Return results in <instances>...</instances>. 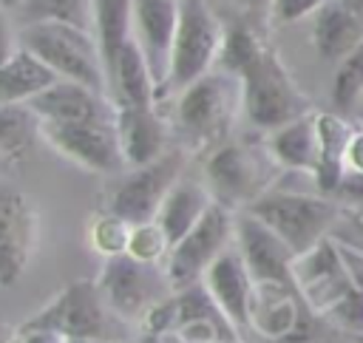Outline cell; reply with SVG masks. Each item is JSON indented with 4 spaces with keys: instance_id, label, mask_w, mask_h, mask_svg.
<instances>
[{
    "instance_id": "cell-1",
    "label": "cell",
    "mask_w": 363,
    "mask_h": 343,
    "mask_svg": "<svg viewBox=\"0 0 363 343\" xmlns=\"http://www.w3.org/2000/svg\"><path fill=\"white\" fill-rule=\"evenodd\" d=\"M244 210L261 218L269 230H275L298 255L320 244L323 238H332L346 207L335 196H326L320 190L272 184Z\"/></svg>"
},
{
    "instance_id": "cell-2",
    "label": "cell",
    "mask_w": 363,
    "mask_h": 343,
    "mask_svg": "<svg viewBox=\"0 0 363 343\" xmlns=\"http://www.w3.org/2000/svg\"><path fill=\"white\" fill-rule=\"evenodd\" d=\"M241 116V79L224 68H213L176 94L170 128L190 145H221L233 122Z\"/></svg>"
},
{
    "instance_id": "cell-3",
    "label": "cell",
    "mask_w": 363,
    "mask_h": 343,
    "mask_svg": "<svg viewBox=\"0 0 363 343\" xmlns=\"http://www.w3.org/2000/svg\"><path fill=\"white\" fill-rule=\"evenodd\" d=\"M17 37L20 45L34 51L60 79L108 94V74L94 31L68 23H28L17 28Z\"/></svg>"
},
{
    "instance_id": "cell-4",
    "label": "cell",
    "mask_w": 363,
    "mask_h": 343,
    "mask_svg": "<svg viewBox=\"0 0 363 343\" xmlns=\"http://www.w3.org/2000/svg\"><path fill=\"white\" fill-rule=\"evenodd\" d=\"M238 79H241V116L264 133L309 111V102L295 85L292 74L286 71L281 57L267 45L238 74Z\"/></svg>"
},
{
    "instance_id": "cell-5",
    "label": "cell",
    "mask_w": 363,
    "mask_h": 343,
    "mask_svg": "<svg viewBox=\"0 0 363 343\" xmlns=\"http://www.w3.org/2000/svg\"><path fill=\"white\" fill-rule=\"evenodd\" d=\"M227 28L207 0H179V26L170 54V71L164 82V94H179L207 71L218 65L221 45Z\"/></svg>"
},
{
    "instance_id": "cell-6",
    "label": "cell",
    "mask_w": 363,
    "mask_h": 343,
    "mask_svg": "<svg viewBox=\"0 0 363 343\" xmlns=\"http://www.w3.org/2000/svg\"><path fill=\"white\" fill-rule=\"evenodd\" d=\"M275 170L278 167L264 147L258 150L241 142H221L204 162V184L216 201L244 210L272 187Z\"/></svg>"
},
{
    "instance_id": "cell-7",
    "label": "cell",
    "mask_w": 363,
    "mask_h": 343,
    "mask_svg": "<svg viewBox=\"0 0 363 343\" xmlns=\"http://www.w3.org/2000/svg\"><path fill=\"white\" fill-rule=\"evenodd\" d=\"M235 213L238 210H233L221 201H213L210 210L204 213V218L182 241H176L170 247L162 269H164V281L170 283L173 292L201 283L210 264L235 244Z\"/></svg>"
},
{
    "instance_id": "cell-8",
    "label": "cell",
    "mask_w": 363,
    "mask_h": 343,
    "mask_svg": "<svg viewBox=\"0 0 363 343\" xmlns=\"http://www.w3.org/2000/svg\"><path fill=\"white\" fill-rule=\"evenodd\" d=\"M105 298L96 286V278H79L62 286L43 309H37L20 329H48L71 343L102 340L105 334Z\"/></svg>"
},
{
    "instance_id": "cell-9",
    "label": "cell",
    "mask_w": 363,
    "mask_h": 343,
    "mask_svg": "<svg viewBox=\"0 0 363 343\" xmlns=\"http://www.w3.org/2000/svg\"><path fill=\"white\" fill-rule=\"evenodd\" d=\"M40 142L65 162L88 173H116L125 167L116 122H51L40 119Z\"/></svg>"
},
{
    "instance_id": "cell-10",
    "label": "cell",
    "mask_w": 363,
    "mask_h": 343,
    "mask_svg": "<svg viewBox=\"0 0 363 343\" xmlns=\"http://www.w3.org/2000/svg\"><path fill=\"white\" fill-rule=\"evenodd\" d=\"M182 153L179 150H167L164 156H159L150 164L142 167H130L108 193V204L105 210L122 215L128 224H145L153 221L164 196L170 193V187L182 179Z\"/></svg>"
},
{
    "instance_id": "cell-11",
    "label": "cell",
    "mask_w": 363,
    "mask_h": 343,
    "mask_svg": "<svg viewBox=\"0 0 363 343\" xmlns=\"http://www.w3.org/2000/svg\"><path fill=\"white\" fill-rule=\"evenodd\" d=\"M40 241V210L37 201L0 181V289H9L28 269Z\"/></svg>"
},
{
    "instance_id": "cell-12",
    "label": "cell",
    "mask_w": 363,
    "mask_h": 343,
    "mask_svg": "<svg viewBox=\"0 0 363 343\" xmlns=\"http://www.w3.org/2000/svg\"><path fill=\"white\" fill-rule=\"evenodd\" d=\"M159 278L164 269L159 264H142L133 255H111L102 261L96 275V286L105 298V306L122 320H142V315L162 300L159 298Z\"/></svg>"
},
{
    "instance_id": "cell-13",
    "label": "cell",
    "mask_w": 363,
    "mask_h": 343,
    "mask_svg": "<svg viewBox=\"0 0 363 343\" xmlns=\"http://www.w3.org/2000/svg\"><path fill=\"white\" fill-rule=\"evenodd\" d=\"M292 283L303 298L306 309L315 315H329L354 289L335 238H323L320 244L295 255Z\"/></svg>"
},
{
    "instance_id": "cell-14",
    "label": "cell",
    "mask_w": 363,
    "mask_h": 343,
    "mask_svg": "<svg viewBox=\"0 0 363 343\" xmlns=\"http://www.w3.org/2000/svg\"><path fill=\"white\" fill-rule=\"evenodd\" d=\"M235 249L255 283H292L295 249L247 210L235 213Z\"/></svg>"
},
{
    "instance_id": "cell-15",
    "label": "cell",
    "mask_w": 363,
    "mask_h": 343,
    "mask_svg": "<svg viewBox=\"0 0 363 343\" xmlns=\"http://www.w3.org/2000/svg\"><path fill=\"white\" fill-rule=\"evenodd\" d=\"M176 26H179V0H133L130 37L153 71V79L159 85V99L170 71Z\"/></svg>"
},
{
    "instance_id": "cell-16",
    "label": "cell",
    "mask_w": 363,
    "mask_h": 343,
    "mask_svg": "<svg viewBox=\"0 0 363 343\" xmlns=\"http://www.w3.org/2000/svg\"><path fill=\"white\" fill-rule=\"evenodd\" d=\"M303 312L309 309L295 283H255L247 329L267 343H292L303 329Z\"/></svg>"
},
{
    "instance_id": "cell-17",
    "label": "cell",
    "mask_w": 363,
    "mask_h": 343,
    "mask_svg": "<svg viewBox=\"0 0 363 343\" xmlns=\"http://www.w3.org/2000/svg\"><path fill=\"white\" fill-rule=\"evenodd\" d=\"M201 286L207 289L210 300L218 306V312L230 320L233 329H247L255 278L250 275L235 244L210 264V269L201 278Z\"/></svg>"
},
{
    "instance_id": "cell-18",
    "label": "cell",
    "mask_w": 363,
    "mask_h": 343,
    "mask_svg": "<svg viewBox=\"0 0 363 343\" xmlns=\"http://www.w3.org/2000/svg\"><path fill=\"white\" fill-rule=\"evenodd\" d=\"M28 105L40 119L51 122H116V105L108 94L71 79H57Z\"/></svg>"
},
{
    "instance_id": "cell-19",
    "label": "cell",
    "mask_w": 363,
    "mask_h": 343,
    "mask_svg": "<svg viewBox=\"0 0 363 343\" xmlns=\"http://www.w3.org/2000/svg\"><path fill=\"white\" fill-rule=\"evenodd\" d=\"M264 150L284 173H309L315 176L318 156H320V130H318V113L306 111L292 122H284L272 130H267Z\"/></svg>"
},
{
    "instance_id": "cell-20",
    "label": "cell",
    "mask_w": 363,
    "mask_h": 343,
    "mask_svg": "<svg viewBox=\"0 0 363 343\" xmlns=\"http://www.w3.org/2000/svg\"><path fill=\"white\" fill-rule=\"evenodd\" d=\"M116 136L122 159L128 167H142L167 153L170 122L156 113V105L147 108H116Z\"/></svg>"
},
{
    "instance_id": "cell-21",
    "label": "cell",
    "mask_w": 363,
    "mask_h": 343,
    "mask_svg": "<svg viewBox=\"0 0 363 343\" xmlns=\"http://www.w3.org/2000/svg\"><path fill=\"white\" fill-rule=\"evenodd\" d=\"M363 40V3L329 0L312 17V45L320 60H340Z\"/></svg>"
},
{
    "instance_id": "cell-22",
    "label": "cell",
    "mask_w": 363,
    "mask_h": 343,
    "mask_svg": "<svg viewBox=\"0 0 363 343\" xmlns=\"http://www.w3.org/2000/svg\"><path fill=\"white\" fill-rule=\"evenodd\" d=\"M108 94L116 108H128V105L147 108V105L159 102V85L153 79V71H150L145 54L133 43V37L122 48V54L108 77Z\"/></svg>"
},
{
    "instance_id": "cell-23",
    "label": "cell",
    "mask_w": 363,
    "mask_h": 343,
    "mask_svg": "<svg viewBox=\"0 0 363 343\" xmlns=\"http://www.w3.org/2000/svg\"><path fill=\"white\" fill-rule=\"evenodd\" d=\"M213 201L216 198L207 190V184H199V181H190V179H179L170 187V193L164 196V201H162V207H159L153 221L162 227V232L167 235V241L173 247L176 241H182L204 218V213L210 210Z\"/></svg>"
},
{
    "instance_id": "cell-24",
    "label": "cell",
    "mask_w": 363,
    "mask_h": 343,
    "mask_svg": "<svg viewBox=\"0 0 363 343\" xmlns=\"http://www.w3.org/2000/svg\"><path fill=\"white\" fill-rule=\"evenodd\" d=\"M60 77L28 48H17L0 65V105H28Z\"/></svg>"
},
{
    "instance_id": "cell-25",
    "label": "cell",
    "mask_w": 363,
    "mask_h": 343,
    "mask_svg": "<svg viewBox=\"0 0 363 343\" xmlns=\"http://www.w3.org/2000/svg\"><path fill=\"white\" fill-rule=\"evenodd\" d=\"M320 130V156L315 167V184L320 193L335 196L340 179L346 176V145L352 136V125L340 113H318Z\"/></svg>"
},
{
    "instance_id": "cell-26",
    "label": "cell",
    "mask_w": 363,
    "mask_h": 343,
    "mask_svg": "<svg viewBox=\"0 0 363 343\" xmlns=\"http://www.w3.org/2000/svg\"><path fill=\"white\" fill-rule=\"evenodd\" d=\"M130 26H133V0H96L94 3V37L99 43L108 77L122 48L130 40Z\"/></svg>"
},
{
    "instance_id": "cell-27",
    "label": "cell",
    "mask_w": 363,
    "mask_h": 343,
    "mask_svg": "<svg viewBox=\"0 0 363 343\" xmlns=\"http://www.w3.org/2000/svg\"><path fill=\"white\" fill-rule=\"evenodd\" d=\"M96 0H20L11 11L20 26L28 23H68L94 31Z\"/></svg>"
},
{
    "instance_id": "cell-28",
    "label": "cell",
    "mask_w": 363,
    "mask_h": 343,
    "mask_svg": "<svg viewBox=\"0 0 363 343\" xmlns=\"http://www.w3.org/2000/svg\"><path fill=\"white\" fill-rule=\"evenodd\" d=\"M40 139V116L31 105H0V153L23 156Z\"/></svg>"
},
{
    "instance_id": "cell-29",
    "label": "cell",
    "mask_w": 363,
    "mask_h": 343,
    "mask_svg": "<svg viewBox=\"0 0 363 343\" xmlns=\"http://www.w3.org/2000/svg\"><path fill=\"white\" fill-rule=\"evenodd\" d=\"M329 96L337 113L352 111V105L363 96V40L337 60V68L332 74V85H329Z\"/></svg>"
},
{
    "instance_id": "cell-30",
    "label": "cell",
    "mask_w": 363,
    "mask_h": 343,
    "mask_svg": "<svg viewBox=\"0 0 363 343\" xmlns=\"http://www.w3.org/2000/svg\"><path fill=\"white\" fill-rule=\"evenodd\" d=\"M130 230L133 224H128L122 215L102 210L94 215V221L88 224V244L94 252H99L102 258L111 255H122L128 252V241H130Z\"/></svg>"
},
{
    "instance_id": "cell-31",
    "label": "cell",
    "mask_w": 363,
    "mask_h": 343,
    "mask_svg": "<svg viewBox=\"0 0 363 343\" xmlns=\"http://www.w3.org/2000/svg\"><path fill=\"white\" fill-rule=\"evenodd\" d=\"M264 43L244 26H233L227 28V37H224V45H221V57H218V65L216 68H224L230 74H241L258 54H261Z\"/></svg>"
},
{
    "instance_id": "cell-32",
    "label": "cell",
    "mask_w": 363,
    "mask_h": 343,
    "mask_svg": "<svg viewBox=\"0 0 363 343\" xmlns=\"http://www.w3.org/2000/svg\"><path fill=\"white\" fill-rule=\"evenodd\" d=\"M167 252H170V241L156 221L133 224L130 241H128V255H133L142 264H164Z\"/></svg>"
},
{
    "instance_id": "cell-33",
    "label": "cell",
    "mask_w": 363,
    "mask_h": 343,
    "mask_svg": "<svg viewBox=\"0 0 363 343\" xmlns=\"http://www.w3.org/2000/svg\"><path fill=\"white\" fill-rule=\"evenodd\" d=\"M329 0H269L267 14L272 26H292L306 17H315Z\"/></svg>"
},
{
    "instance_id": "cell-34",
    "label": "cell",
    "mask_w": 363,
    "mask_h": 343,
    "mask_svg": "<svg viewBox=\"0 0 363 343\" xmlns=\"http://www.w3.org/2000/svg\"><path fill=\"white\" fill-rule=\"evenodd\" d=\"M326 317H329L337 329L349 332L352 337L363 334V292H360V289H352Z\"/></svg>"
},
{
    "instance_id": "cell-35",
    "label": "cell",
    "mask_w": 363,
    "mask_h": 343,
    "mask_svg": "<svg viewBox=\"0 0 363 343\" xmlns=\"http://www.w3.org/2000/svg\"><path fill=\"white\" fill-rule=\"evenodd\" d=\"M335 198L349 210H363V173H346L335 190Z\"/></svg>"
},
{
    "instance_id": "cell-36",
    "label": "cell",
    "mask_w": 363,
    "mask_h": 343,
    "mask_svg": "<svg viewBox=\"0 0 363 343\" xmlns=\"http://www.w3.org/2000/svg\"><path fill=\"white\" fill-rule=\"evenodd\" d=\"M346 173H363V125H352L346 145Z\"/></svg>"
},
{
    "instance_id": "cell-37",
    "label": "cell",
    "mask_w": 363,
    "mask_h": 343,
    "mask_svg": "<svg viewBox=\"0 0 363 343\" xmlns=\"http://www.w3.org/2000/svg\"><path fill=\"white\" fill-rule=\"evenodd\" d=\"M20 48V37H17V28L11 26L9 14L0 11V65Z\"/></svg>"
},
{
    "instance_id": "cell-38",
    "label": "cell",
    "mask_w": 363,
    "mask_h": 343,
    "mask_svg": "<svg viewBox=\"0 0 363 343\" xmlns=\"http://www.w3.org/2000/svg\"><path fill=\"white\" fill-rule=\"evenodd\" d=\"M17 340L20 343H71L68 337H62L57 332H48V329H20Z\"/></svg>"
},
{
    "instance_id": "cell-39",
    "label": "cell",
    "mask_w": 363,
    "mask_h": 343,
    "mask_svg": "<svg viewBox=\"0 0 363 343\" xmlns=\"http://www.w3.org/2000/svg\"><path fill=\"white\" fill-rule=\"evenodd\" d=\"M139 343H167V337H164V334H150V332H142Z\"/></svg>"
},
{
    "instance_id": "cell-40",
    "label": "cell",
    "mask_w": 363,
    "mask_h": 343,
    "mask_svg": "<svg viewBox=\"0 0 363 343\" xmlns=\"http://www.w3.org/2000/svg\"><path fill=\"white\" fill-rule=\"evenodd\" d=\"M9 340H14V332H9L6 323L0 320V343H9Z\"/></svg>"
},
{
    "instance_id": "cell-41",
    "label": "cell",
    "mask_w": 363,
    "mask_h": 343,
    "mask_svg": "<svg viewBox=\"0 0 363 343\" xmlns=\"http://www.w3.org/2000/svg\"><path fill=\"white\" fill-rule=\"evenodd\" d=\"M17 3H20V0H0V6H3V9H9V11H11Z\"/></svg>"
},
{
    "instance_id": "cell-42",
    "label": "cell",
    "mask_w": 363,
    "mask_h": 343,
    "mask_svg": "<svg viewBox=\"0 0 363 343\" xmlns=\"http://www.w3.org/2000/svg\"><path fill=\"white\" fill-rule=\"evenodd\" d=\"M250 6H261V3H269V0H247Z\"/></svg>"
},
{
    "instance_id": "cell-43",
    "label": "cell",
    "mask_w": 363,
    "mask_h": 343,
    "mask_svg": "<svg viewBox=\"0 0 363 343\" xmlns=\"http://www.w3.org/2000/svg\"><path fill=\"white\" fill-rule=\"evenodd\" d=\"M352 340H354V343H363V334H357V337H352Z\"/></svg>"
},
{
    "instance_id": "cell-44",
    "label": "cell",
    "mask_w": 363,
    "mask_h": 343,
    "mask_svg": "<svg viewBox=\"0 0 363 343\" xmlns=\"http://www.w3.org/2000/svg\"><path fill=\"white\" fill-rule=\"evenodd\" d=\"M3 162H6V156H3V153H0V164H3Z\"/></svg>"
},
{
    "instance_id": "cell-45",
    "label": "cell",
    "mask_w": 363,
    "mask_h": 343,
    "mask_svg": "<svg viewBox=\"0 0 363 343\" xmlns=\"http://www.w3.org/2000/svg\"><path fill=\"white\" fill-rule=\"evenodd\" d=\"M9 343H20V340H17V334H14V340H9Z\"/></svg>"
},
{
    "instance_id": "cell-46",
    "label": "cell",
    "mask_w": 363,
    "mask_h": 343,
    "mask_svg": "<svg viewBox=\"0 0 363 343\" xmlns=\"http://www.w3.org/2000/svg\"><path fill=\"white\" fill-rule=\"evenodd\" d=\"M360 3H363V0H360Z\"/></svg>"
}]
</instances>
